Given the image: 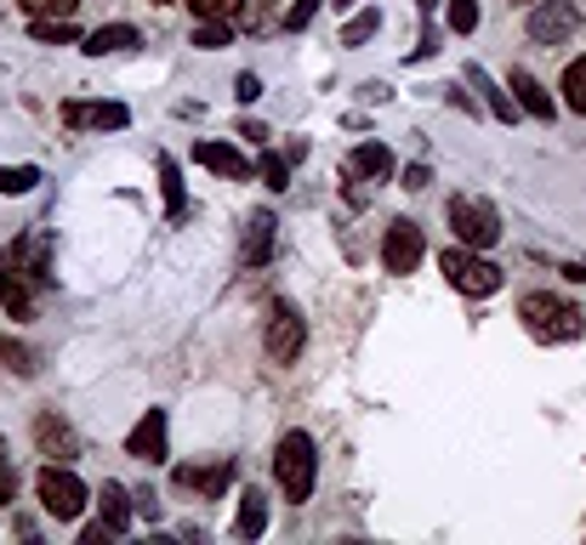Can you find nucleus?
Here are the masks:
<instances>
[{
	"label": "nucleus",
	"mask_w": 586,
	"mask_h": 545,
	"mask_svg": "<svg viewBox=\"0 0 586 545\" xmlns=\"http://www.w3.org/2000/svg\"><path fill=\"white\" fill-rule=\"evenodd\" d=\"M194 165L217 170V177H234V182L251 177V159H245L240 148H228V143H200V148H194Z\"/></svg>",
	"instance_id": "nucleus-13"
},
{
	"label": "nucleus",
	"mask_w": 586,
	"mask_h": 545,
	"mask_svg": "<svg viewBox=\"0 0 586 545\" xmlns=\"http://www.w3.org/2000/svg\"><path fill=\"white\" fill-rule=\"evenodd\" d=\"M228 41H234V34H228V23H217V18H200V23H194V46H200V52H222Z\"/></svg>",
	"instance_id": "nucleus-23"
},
{
	"label": "nucleus",
	"mask_w": 586,
	"mask_h": 545,
	"mask_svg": "<svg viewBox=\"0 0 586 545\" xmlns=\"http://www.w3.org/2000/svg\"><path fill=\"white\" fill-rule=\"evenodd\" d=\"M103 523H109L114 534L132 529V500H125V489H120V483H103Z\"/></svg>",
	"instance_id": "nucleus-20"
},
{
	"label": "nucleus",
	"mask_w": 586,
	"mask_h": 545,
	"mask_svg": "<svg viewBox=\"0 0 586 545\" xmlns=\"http://www.w3.org/2000/svg\"><path fill=\"white\" fill-rule=\"evenodd\" d=\"M228 477H234V460H222V466H211V471L183 466V471H177V483H183V489H200V494H222V489H228Z\"/></svg>",
	"instance_id": "nucleus-19"
},
{
	"label": "nucleus",
	"mask_w": 586,
	"mask_h": 545,
	"mask_svg": "<svg viewBox=\"0 0 586 545\" xmlns=\"http://www.w3.org/2000/svg\"><path fill=\"white\" fill-rule=\"evenodd\" d=\"M125 449H132L137 460H148V466L166 460V409H148V415L132 426V437H125Z\"/></svg>",
	"instance_id": "nucleus-11"
},
{
	"label": "nucleus",
	"mask_w": 586,
	"mask_h": 545,
	"mask_svg": "<svg viewBox=\"0 0 586 545\" xmlns=\"http://www.w3.org/2000/svg\"><path fill=\"white\" fill-rule=\"evenodd\" d=\"M450 29L455 34H473L478 29V0H450Z\"/></svg>",
	"instance_id": "nucleus-29"
},
{
	"label": "nucleus",
	"mask_w": 586,
	"mask_h": 545,
	"mask_svg": "<svg viewBox=\"0 0 586 545\" xmlns=\"http://www.w3.org/2000/svg\"><path fill=\"white\" fill-rule=\"evenodd\" d=\"M450 227H455V238L473 245V251H490L496 238H501V216H496L484 199H467V193L450 199Z\"/></svg>",
	"instance_id": "nucleus-4"
},
{
	"label": "nucleus",
	"mask_w": 586,
	"mask_h": 545,
	"mask_svg": "<svg viewBox=\"0 0 586 545\" xmlns=\"http://www.w3.org/2000/svg\"><path fill=\"white\" fill-rule=\"evenodd\" d=\"M428 182H433V170H428V165H410V170H405V188H410V193H421Z\"/></svg>",
	"instance_id": "nucleus-35"
},
{
	"label": "nucleus",
	"mask_w": 586,
	"mask_h": 545,
	"mask_svg": "<svg viewBox=\"0 0 586 545\" xmlns=\"http://www.w3.org/2000/svg\"><path fill=\"white\" fill-rule=\"evenodd\" d=\"M234 97H240V102H256V97H263V80H256V75H240V80H234Z\"/></svg>",
	"instance_id": "nucleus-33"
},
{
	"label": "nucleus",
	"mask_w": 586,
	"mask_h": 545,
	"mask_svg": "<svg viewBox=\"0 0 586 545\" xmlns=\"http://www.w3.org/2000/svg\"><path fill=\"white\" fill-rule=\"evenodd\" d=\"M421 256H428V238H421V227H416L410 216L387 222V233H382V267H387V272H416Z\"/></svg>",
	"instance_id": "nucleus-6"
},
{
	"label": "nucleus",
	"mask_w": 586,
	"mask_h": 545,
	"mask_svg": "<svg viewBox=\"0 0 586 545\" xmlns=\"http://www.w3.org/2000/svg\"><path fill=\"white\" fill-rule=\"evenodd\" d=\"M159 188H166V216L183 222L188 216V182H183V165L172 154H159Z\"/></svg>",
	"instance_id": "nucleus-14"
},
{
	"label": "nucleus",
	"mask_w": 586,
	"mask_h": 545,
	"mask_svg": "<svg viewBox=\"0 0 586 545\" xmlns=\"http://www.w3.org/2000/svg\"><path fill=\"white\" fill-rule=\"evenodd\" d=\"M263 529H268V500L256 494V489H245V494H240V518H234V534H240V540H256Z\"/></svg>",
	"instance_id": "nucleus-17"
},
{
	"label": "nucleus",
	"mask_w": 586,
	"mask_h": 545,
	"mask_svg": "<svg viewBox=\"0 0 586 545\" xmlns=\"http://www.w3.org/2000/svg\"><path fill=\"white\" fill-rule=\"evenodd\" d=\"M331 7H353V0H331Z\"/></svg>",
	"instance_id": "nucleus-39"
},
{
	"label": "nucleus",
	"mask_w": 586,
	"mask_h": 545,
	"mask_svg": "<svg viewBox=\"0 0 586 545\" xmlns=\"http://www.w3.org/2000/svg\"><path fill=\"white\" fill-rule=\"evenodd\" d=\"M313 18H319V0H297V7L285 12V29H308Z\"/></svg>",
	"instance_id": "nucleus-32"
},
{
	"label": "nucleus",
	"mask_w": 586,
	"mask_h": 545,
	"mask_svg": "<svg viewBox=\"0 0 586 545\" xmlns=\"http://www.w3.org/2000/svg\"><path fill=\"white\" fill-rule=\"evenodd\" d=\"M35 494H41V505H46V518H57V523H75L80 511H86V483H80L69 466H46L41 483H35Z\"/></svg>",
	"instance_id": "nucleus-5"
},
{
	"label": "nucleus",
	"mask_w": 586,
	"mask_h": 545,
	"mask_svg": "<svg viewBox=\"0 0 586 545\" xmlns=\"http://www.w3.org/2000/svg\"><path fill=\"white\" fill-rule=\"evenodd\" d=\"M35 182H41L35 165H0V193H29Z\"/></svg>",
	"instance_id": "nucleus-24"
},
{
	"label": "nucleus",
	"mask_w": 586,
	"mask_h": 545,
	"mask_svg": "<svg viewBox=\"0 0 586 545\" xmlns=\"http://www.w3.org/2000/svg\"><path fill=\"white\" fill-rule=\"evenodd\" d=\"M0 358H7L18 375H35V353H29V347H18V341H0Z\"/></svg>",
	"instance_id": "nucleus-31"
},
{
	"label": "nucleus",
	"mask_w": 586,
	"mask_h": 545,
	"mask_svg": "<svg viewBox=\"0 0 586 545\" xmlns=\"http://www.w3.org/2000/svg\"><path fill=\"white\" fill-rule=\"evenodd\" d=\"M18 494V471L7 466V449H0V500H12Z\"/></svg>",
	"instance_id": "nucleus-34"
},
{
	"label": "nucleus",
	"mask_w": 586,
	"mask_h": 545,
	"mask_svg": "<svg viewBox=\"0 0 586 545\" xmlns=\"http://www.w3.org/2000/svg\"><path fill=\"white\" fill-rule=\"evenodd\" d=\"M512 7H535V0H512Z\"/></svg>",
	"instance_id": "nucleus-38"
},
{
	"label": "nucleus",
	"mask_w": 586,
	"mask_h": 545,
	"mask_svg": "<svg viewBox=\"0 0 586 545\" xmlns=\"http://www.w3.org/2000/svg\"><path fill=\"white\" fill-rule=\"evenodd\" d=\"M302 341H308L302 313H297V307H285V301H274V313H268V358L290 364V358L302 353Z\"/></svg>",
	"instance_id": "nucleus-8"
},
{
	"label": "nucleus",
	"mask_w": 586,
	"mask_h": 545,
	"mask_svg": "<svg viewBox=\"0 0 586 545\" xmlns=\"http://www.w3.org/2000/svg\"><path fill=\"white\" fill-rule=\"evenodd\" d=\"M18 7H23L29 18H75L80 0H18Z\"/></svg>",
	"instance_id": "nucleus-28"
},
{
	"label": "nucleus",
	"mask_w": 586,
	"mask_h": 545,
	"mask_svg": "<svg viewBox=\"0 0 586 545\" xmlns=\"http://www.w3.org/2000/svg\"><path fill=\"white\" fill-rule=\"evenodd\" d=\"M376 29H382V12H376V7H365L360 18H353V23L342 29V46H365V41H371Z\"/></svg>",
	"instance_id": "nucleus-25"
},
{
	"label": "nucleus",
	"mask_w": 586,
	"mask_h": 545,
	"mask_svg": "<svg viewBox=\"0 0 586 545\" xmlns=\"http://www.w3.org/2000/svg\"><path fill=\"white\" fill-rule=\"evenodd\" d=\"M439 267H444V279L462 290V296H496L501 290V267L496 262H484L473 245H455V251H444L439 256Z\"/></svg>",
	"instance_id": "nucleus-3"
},
{
	"label": "nucleus",
	"mask_w": 586,
	"mask_h": 545,
	"mask_svg": "<svg viewBox=\"0 0 586 545\" xmlns=\"http://www.w3.org/2000/svg\"><path fill=\"white\" fill-rule=\"evenodd\" d=\"M12 272H18V267L7 262V251H0V301H7V285H12Z\"/></svg>",
	"instance_id": "nucleus-36"
},
{
	"label": "nucleus",
	"mask_w": 586,
	"mask_h": 545,
	"mask_svg": "<svg viewBox=\"0 0 586 545\" xmlns=\"http://www.w3.org/2000/svg\"><path fill=\"white\" fill-rule=\"evenodd\" d=\"M518 319H524V330L535 335V341H575L581 330H586V319H581V307L575 301H559L552 290H535V296H524L518 301Z\"/></svg>",
	"instance_id": "nucleus-1"
},
{
	"label": "nucleus",
	"mask_w": 586,
	"mask_h": 545,
	"mask_svg": "<svg viewBox=\"0 0 586 545\" xmlns=\"http://www.w3.org/2000/svg\"><path fill=\"white\" fill-rule=\"evenodd\" d=\"M125 46H137V29H132V23H109V29H91V34H86V52H91V57L125 52Z\"/></svg>",
	"instance_id": "nucleus-18"
},
{
	"label": "nucleus",
	"mask_w": 586,
	"mask_h": 545,
	"mask_svg": "<svg viewBox=\"0 0 586 545\" xmlns=\"http://www.w3.org/2000/svg\"><path fill=\"white\" fill-rule=\"evenodd\" d=\"M125 114L120 102H63V125H75V131H120Z\"/></svg>",
	"instance_id": "nucleus-10"
},
{
	"label": "nucleus",
	"mask_w": 586,
	"mask_h": 545,
	"mask_svg": "<svg viewBox=\"0 0 586 545\" xmlns=\"http://www.w3.org/2000/svg\"><path fill=\"white\" fill-rule=\"evenodd\" d=\"M564 102H570L575 114H586V57H575L564 68Z\"/></svg>",
	"instance_id": "nucleus-21"
},
{
	"label": "nucleus",
	"mask_w": 586,
	"mask_h": 545,
	"mask_svg": "<svg viewBox=\"0 0 586 545\" xmlns=\"http://www.w3.org/2000/svg\"><path fill=\"white\" fill-rule=\"evenodd\" d=\"M256 170H263V182H268L274 193H285V182H290V154H263V165H256Z\"/></svg>",
	"instance_id": "nucleus-27"
},
{
	"label": "nucleus",
	"mask_w": 586,
	"mask_h": 545,
	"mask_svg": "<svg viewBox=\"0 0 586 545\" xmlns=\"http://www.w3.org/2000/svg\"><path fill=\"white\" fill-rule=\"evenodd\" d=\"M575 23H581L575 0H535V7H530V41L559 46V41H570V34H575Z\"/></svg>",
	"instance_id": "nucleus-7"
},
{
	"label": "nucleus",
	"mask_w": 586,
	"mask_h": 545,
	"mask_svg": "<svg viewBox=\"0 0 586 545\" xmlns=\"http://www.w3.org/2000/svg\"><path fill=\"white\" fill-rule=\"evenodd\" d=\"M512 91H518V102H524V114H535V120L559 114V109H552V97H546V86L530 75V68H512Z\"/></svg>",
	"instance_id": "nucleus-16"
},
{
	"label": "nucleus",
	"mask_w": 586,
	"mask_h": 545,
	"mask_svg": "<svg viewBox=\"0 0 586 545\" xmlns=\"http://www.w3.org/2000/svg\"><path fill=\"white\" fill-rule=\"evenodd\" d=\"M29 34H35V41H75V23L69 18H35V23H29Z\"/></svg>",
	"instance_id": "nucleus-26"
},
{
	"label": "nucleus",
	"mask_w": 586,
	"mask_h": 545,
	"mask_svg": "<svg viewBox=\"0 0 586 545\" xmlns=\"http://www.w3.org/2000/svg\"><path fill=\"white\" fill-rule=\"evenodd\" d=\"M274 238H279L274 211H256L245 222V238H240V267H268L274 262Z\"/></svg>",
	"instance_id": "nucleus-9"
},
{
	"label": "nucleus",
	"mask_w": 586,
	"mask_h": 545,
	"mask_svg": "<svg viewBox=\"0 0 586 545\" xmlns=\"http://www.w3.org/2000/svg\"><path fill=\"white\" fill-rule=\"evenodd\" d=\"M347 177L353 182H387L394 177V148H382V143H360L347 159Z\"/></svg>",
	"instance_id": "nucleus-12"
},
{
	"label": "nucleus",
	"mask_w": 586,
	"mask_h": 545,
	"mask_svg": "<svg viewBox=\"0 0 586 545\" xmlns=\"http://www.w3.org/2000/svg\"><path fill=\"white\" fill-rule=\"evenodd\" d=\"M433 7H439V0H416V12H421V18H428Z\"/></svg>",
	"instance_id": "nucleus-37"
},
{
	"label": "nucleus",
	"mask_w": 586,
	"mask_h": 545,
	"mask_svg": "<svg viewBox=\"0 0 586 545\" xmlns=\"http://www.w3.org/2000/svg\"><path fill=\"white\" fill-rule=\"evenodd\" d=\"M188 7H194V18H217V23H228V18L240 12V0H188Z\"/></svg>",
	"instance_id": "nucleus-30"
},
{
	"label": "nucleus",
	"mask_w": 586,
	"mask_h": 545,
	"mask_svg": "<svg viewBox=\"0 0 586 545\" xmlns=\"http://www.w3.org/2000/svg\"><path fill=\"white\" fill-rule=\"evenodd\" d=\"M467 80H473V86H478L484 97H490V114H496V120H512V102H507V91H496V80H490V75H484V68H478V63L467 68Z\"/></svg>",
	"instance_id": "nucleus-22"
},
{
	"label": "nucleus",
	"mask_w": 586,
	"mask_h": 545,
	"mask_svg": "<svg viewBox=\"0 0 586 545\" xmlns=\"http://www.w3.org/2000/svg\"><path fill=\"white\" fill-rule=\"evenodd\" d=\"M274 477L290 505H302L313 494V477H319V455H313V437L308 432H285L279 449H274Z\"/></svg>",
	"instance_id": "nucleus-2"
},
{
	"label": "nucleus",
	"mask_w": 586,
	"mask_h": 545,
	"mask_svg": "<svg viewBox=\"0 0 586 545\" xmlns=\"http://www.w3.org/2000/svg\"><path fill=\"white\" fill-rule=\"evenodd\" d=\"M35 443H41V449H46L52 460H75V455H80L75 432L63 426V421H52V415H41V421H35Z\"/></svg>",
	"instance_id": "nucleus-15"
}]
</instances>
